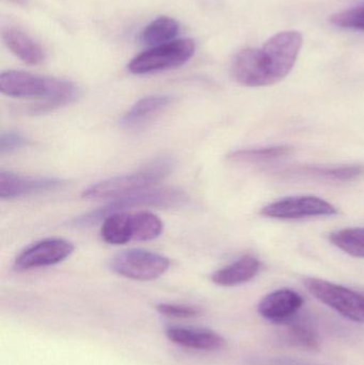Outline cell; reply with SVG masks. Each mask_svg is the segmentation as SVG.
Listing matches in <instances>:
<instances>
[{
    "instance_id": "cell-1",
    "label": "cell",
    "mask_w": 364,
    "mask_h": 365,
    "mask_svg": "<svg viewBox=\"0 0 364 365\" xmlns=\"http://www.w3.org/2000/svg\"><path fill=\"white\" fill-rule=\"evenodd\" d=\"M303 43L301 32L288 30L276 34L262 47L243 49L233 60V78L246 87L279 83L294 68Z\"/></svg>"
},
{
    "instance_id": "cell-2",
    "label": "cell",
    "mask_w": 364,
    "mask_h": 365,
    "mask_svg": "<svg viewBox=\"0 0 364 365\" xmlns=\"http://www.w3.org/2000/svg\"><path fill=\"white\" fill-rule=\"evenodd\" d=\"M0 91L10 98L40 101V104L32 109L33 113H45L66 106L79 96L78 87L72 81L24 71L2 72Z\"/></svg>"
},
{
    "instance_id": "cell-3",
    "label": "cell",
    "mask_w": 364,
    "mask_h": 365,
    "mask_svg": "<svg viewBox=\"0 0 364 365\" xmlns=\"http://www.w3.org/2000/svg\"><path fill=\"white\" fill-rule=\"evenodd\" d=\"M173 166L175 164L170 158L153 160L135 173L109 178L92 184L83 191V197L88 200L113 201L125 195L153 188L172 173Z\"/></svg>"
},
{
    "instance_id": "cell-4",
    "label": "cell",
    "mask_w": 364,
    "mask_h": 365,
    "mask_svg": "<svg viewBox=\"0 0 364 365\" xmlns=\"http://www.w3.org/2000/svg\"><path fill=\"white\" fill-rule=\"evenodd\" d=\"M189 201V197L185 191L177 188H153L139 191L132 195H125L119 199L113 200L104 207L98 208L93 212H88L83 216L78 217L73 221V225L76 227H91L104 220L109 215L115 212H126L135 207H181Z\"/></svg>"
},
{
    "instance_id": "cell-5",
    "label": "cell",
    "mask_w": 364,
    "mask_h": 365,
    "mask_svg": "<svg viewBox=\"0 0 364 365\" xmlns=\"http://www.w3.org/2000/svg\"><path fill=\"white\" fill-rule=\"evenodd\" d=\"M196 44L190 38H180L166 44L150 47L128 63V70L136 75L153 74L184 66L192 59Z\"/></svg>"
},
{
    "instance_id": "cell-6",
    "label": "cell",
    "mask_w": 364,
    "mask_h": 365,
    "mask_svg": "<svg viewBox=\"0 0 364 365\" xmlns=\"http://www.w3.org/2000/svg\"><path fill=\"white\" fill-rule=\"evenodd\" d=\"M308 291L323 304L355 323H364V293L316 278L303 279Z\"/></svg>"
},
{
    "instance_id": "cell-7",
    "label": "cell",
    "mask_w": 364,
    "mask_h": 365,
    "mask_svg": "<svg viewBox=\"0 0 364 365\" xmlns=\"http://www.w3.org/2000/svg\"><path fill=\"white\" fill-rule=\"evenodd\" d=\"M169 266L168 257L141 249L122 251L109 261V268L115 274L136 281L155 280L169 269Z\"/></svg>"
},
{
    "instance_id": "cell-8",
    "label": "cell",
    "mask_w": 364,
    "mask_h": 365,
    "mask_svg": "<svg viewBox=\"0 0 364 365\" xmlns=\"http://www.w3.org/2000/svg\"><path fill=\"white\" fill-rule=\"evenodd\" d=\"M337 212V208L333 204L312 195L284 197L264 206L261 210L263 216L284 220L333 216Z\"/></svg>"
},
{
    "instance_id": "cell-9",
    "label": "cell",
    "mask_w": 364,
    "mask_h": 365,
    "mask_svg": "<svg viewBox=\"0 0 364 365\" xmlns=\"http://www.w3.org/2000/svg\"><path fill=\"white\" fill-rule=\"evenodd\" d=\"M74 251L72 242L63 238H46L24 249L14 262L19 272L56 265L70 257Z\"/></svg>"
},
{
    "instance_id": "cell-10",
    "label": "cell",
    "mask_w": 364,
    "mask_h": 365,
    "mask_svg": "<svg viewBox=\"0 0 364 365\" xmlns=\"http://www.w3.org/2000/svg\"><path fill=\"white\" fill-rule=\"evenodd\" d=\"M66 182L58 178L24 177L10 171L0 173V197L19 199L32 195L51 192L66 186Z\"/></svg>"
},
{
    "instance_id": "cell-11",
    "label": "cell",
    "mask_w": 364,
    "mask_h": 365,
    "mask_svg": "<svg viewBox=\"0 0 364 365\" xmlns=\"http://www.w3.org/2000/svg\"><path fill=\"white\" fill-rule=\"evenodd\" d=\"M303 299L297 292L282 289L265 296L258 306L259 314L275 324L288 323L303 307Z\"/></svg>"
},
{
    "instance_id": "cell-12",
    "label": "cell",
    "mask_w": 364,
    "mask_h": 365,
    "mask_svg": "<svg viewBox=\"0 0 364 365\" xmlns=\"http://www.w3.org/2000/svg\"><path fill=\"white\" fill-rule=\"evenodd\" d=\"M166 336L175 344L194 351H215L226 346V340L220 334L202 328L169 327Z\"/></svg>"
},
{
    "instance_id": "cell-13",
    "label": "cell",
    "mask_w": 364,
    "mask_h": 365,
    "mask_svg": "<svg viewBox=\"0 0 364 365\" xmlns=\"http://www.w3.org/2000/svg\"><path fill=\"white\" fill-rule=\"evenodd\" d=\"M281 175L293 179L316 180V181H354L364 175L363 165L339 167L301 166L282 171Z\"/></svg>"
},
{
    "instance_id": "cell-14",
    "label": "cell",
    "mask_w": 364,
    "mask_h": 365,
    "mask_svg": "<svg viewBox=\"0 0 364 365\" xmlns=\"http://www.w3.org/2000/svg\"><path fill=\"white\" fill-rule=\"evenodd\" d=\"M173 98L167 94H153L139 100L122 117L121 125L126 130H136L157 117L165 109L172 104Z\"/></svg>"
},
{
    "instance_id": "cell-15",
    "label": "cell",
    "mask_w": 364,
    "mask_h": 365,
    "mask_svg": "<svg viewBox=\"0 0 364 365\" xmlns=\"http://www.w3.org/2000/svg\"><path fill=\"white\" fill-rule=\"evenodd\" d=\"M2 41L19 59L30 66L42 63L46 57L38 42L16 28H6L2 32Z\"/></svg>"
},
{
    "instance_id": "cell-16",
    "label": "cell",
    "mask_w": 364,
    "mask_h": 365,
    "mask_svg": "<svg viewBox=\"0 0 364 365\" xmlns=\"http://www.w3.org/2000/svg\"><path fill=\"white\" fill-rule=\"evenodd\" d=\"M261 264L256 257L245 255L230 265L212 274V281L224 287H236L251 281L260 272Z\"/></svg>"
},
{
    "instance_id": "cell-17",
    "label": "cell",
    "mask_w": 364,
    "mask_h": 365,
    "mask_svg": "<svg viewBox=\"0 0 364 365\" xmlns=\"http://www.w3.org/2000/svg\"><path fill=\"white\" fill-rule=\"evenodd\" d=\"M100 236L109 245H125L136 237L134 212H120L109 215L103 220Z\"/></svg>"
},
{
    "instance_id": "cell-18",
    "label": "cell",
    "mask_w": 364,
    "mask_h": 365,
    "mask_svg": "<svg viewBox=\"0 0 364 365\" xmlns=\"http://www.w3.org/2000/svg\"><path fill=\"white\" fill-rule=\"evenodd\" d=\"M180 31V25L175 19L160 16L143 28L140 41L147 46L154 47L175 41Z\"/></svg>"
},
{
    "instance_id": "cell-19",
    "label": "cell",
    "mask_w": 364,
    "mask_h": 365,
    "mask_svg": "<svg viewBox=\"0 0 364 365\" xmlns=\"http://www.w3.org/2000/svg\"><path fill=\"white\" fill-rule=\"evenodd\" d=\"M292 147L275 145V147L260 148V149L239 150L229 154L228 160L239 164H260L269 160L288 158L293 153Z\"/></svg>"
},
{
    "instance_id": "cell-20",
    "label": "cell",
    "mask_w": 364,
    "mask_h": 365,
    "mask_svg": "<svg viewBox=\"0 0 364 365\" xmlns=\"http://www.w3.org/2000/svg\"><path fill=\"white\" fill-rule=\"evenodd\" d=\"M331 242L348 255L364 259V227L340 230L329 236Z\"/></svg>"
},
{
    "instance_id": "cell-21",
    "label": "cell",
    "mask_w": 364,
    "mask_h": 365,
    "mask_svg": "<svg viewBox=\"0 0 364 365\" xmlns=\"http://www.w3.org/2000/svg\"><path fill=\"white\" fill-rule=\"evenodd\" d=\"M288 342L294 346L301 347L308 351H318L321 346L318 332L306 324L295 323L286 331Z\"/></svg>"
},
{
    "instance_id": "cell-22",
    "label": "cell",
    "mask_w": 364,
    "mask_h": 365,
    "mask_svg": "<svg viewBox=\"0 0 364 365\" xmlns=\"http://www.w3.org/2000/svg\"><path fill=\"white\" fill-rule=\"evenodd\" d=\"M331 21L346 29L364 31V4L331 15Z\"/></svg>"
},
{
    "instance_id": "cell-23",
    "label": "cell",
    "mask_w": 364,
    "mask_h": 365,
    "mask_svg": "<svg viewBox=\"0 0 364 365\" xmlns=\"http://www.w3.org/2000/svg\"><path fill=\"white\" fill-rule=\"evenodd\" d=\"M156 310L160 314L169 319H194L199 317L201 311L199 309L186 304H160L156 306Z\"/></svg>"
},
{
    "instance_id": "cell-24",
    "label": "cell",
    "mask_w": 364,
    "mask_h": 365,
    "mask_svg": "<svg viewBox=\"0 0 364 365\" xmlns=\"http://www.w3.org/2000/svg\"><path fill=\"white\" fill-rule=\"evenodd\" d=\"M28 139L21 133L4 132L0 136V153H12L28 145Z\"/></svg>"
},
{
    "instance_id": "cell-25",
    "label": "cell",
    "mask_w": 364,
    "mask_h": 365,
    "mask_svg": "<svg viewBox=\"0 0 364 365\" xmlns=\"http://www.w3.org/2000/svg\"><path fill=\"white\" fill-rule=\"evenodd\" d=\"M250 365H311L298 360L288 359V358H271V359H262L254 361Z\"/></svg>"
},
{
    "instance_id": "cell-26",
    "label": "cell",
    "mask_w": 364,
    "mask_h": 365,
    "mask_svg": "<svg viewBox=\"0 0 364 365\" xmlns=\"http://www.w3.org/2000/svg\"><path fill=\"white\" fill-rule=\"evenodd\" d=\"M8 1L19 6H25L27 4V0H8Z\"/></svg>"
}]
</instances>
